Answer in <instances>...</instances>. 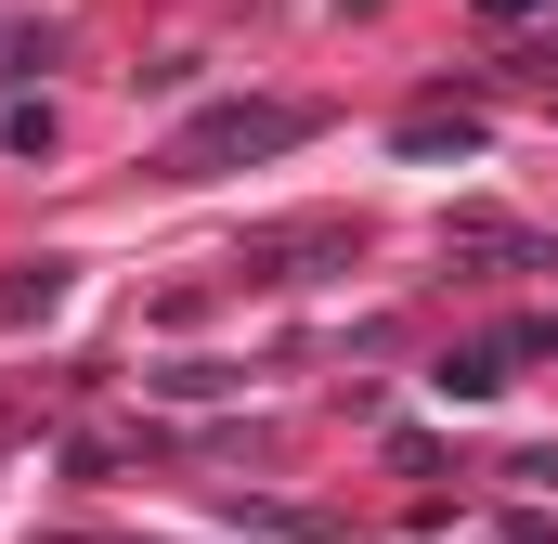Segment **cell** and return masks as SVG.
<instances>
[{
  "label": "cell",
  "mask_w": 558,
  "mask_h": 544,
  "mask_svg": "<svg viewBox=\"0 0 558 544\" xmlns=\"http://www.w3.org/2000/svg\"><path fill=\"white\" fill-rule=\"evenodd\" d=\"M52 298H65V260H26V272H13V285H0V311H13V324H39Z\"/></svg>",
  "instance_id": "obj_3"
},
{
  "label": "cell",
  "mask_w": 558,
  "mask_h": 544,
  "mask_svg": "<svg viewBox=\"0 0 558 544\" xmlns=\"http://www.w3.org/2000/svg\"><path fill=\"white\" fill-rule=\"evenodd\" d=\"M468 143H481V118H441V104L403 118V156H468Z\"/></svg>",
  "instance_id": "obj_4"
},
{
  "label": "cell",
  "mask_w": 558,
  "mask_h": 544,
  "mask_svg": "<svg viewBox=\"0 0 558 544\" xmlns=\"http://www.w3.org/2000/svg\"><path fill=\"white\" fill-rule=\"evenodd\" d=\"M454 260H558V247L520 234V221H494V208H468V221H454Z\"/></svg>",
  "instance_id": "obj_2"
},
{
  "label": "cell",
  "mask_w": 558,
  "mask_h": 544,
  "mask_svg": "<svg viewBox=\"0 0 558 544\" xmlns=\"http://www.w3.org/2000/svg\"><path fill=\"white\" fill-rule=\"evenodd\" d=\"M299 131H312L299 104H208V118H195V131L169 143L156 169H169V182H208V169H247V156H286Z\"/></svg>",
  "instance_id": "obj_1"
},
{
  "label": "cell",
  "mask_w": 558,
  "mask_h": 544,
  "mask_svg": "<svg viewBox=\"0 0 558 544\" xmlns=\"http://www.w3.org/2000/svg\"><path fill=\"white\" fill-rule=\"evenodd\" d=\"M481 13H494V26H520V13H546V0H481Z\"/></svg>",
  "instance_id": "obj_5"
}]
</instances>
